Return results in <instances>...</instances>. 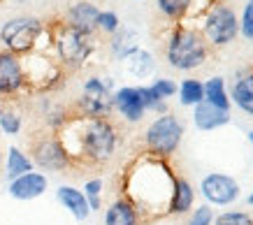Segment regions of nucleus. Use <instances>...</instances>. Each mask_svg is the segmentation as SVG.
<instances>
[{
	"instance_id": "obj_13",
	"label": "nucleus",
	"mask_w": 253,
	"mask_h": 225,
	"mask_svg": "<svg viewBox=\"0 0 253 225\" xmlns=\"http://www.w3.org/2000/svg\"><path fill=\"white\" fill-rule=\"evenodd\" d=\"M112 105H114V109L128 121V123H139L146 114L144 102H142V95H139L137 86L116 88L114 95H112Z\"/></svg>"
},
{
	"instance_id": "obj_27",
	"label": "nucleus",
	"mask_w": 253,
	"mask_h": 225,
	"mask_svg": "<svg viewBox=\"0 0 253 225\" xmlns=\"http://www.w3.org/2000/svg\"><path fill=\"white\" fill-rule=\"evenodd\" d=\"M139 95H142V102H144V109L146 112H156V114H168V102L161 100L158 95L151 91V86H137Z\"/></svg>"
},
{
	"instance_id": "obj_16",
	"label": "nucleus",
	"mask_w": 253,
	"mask_h": 225,
	"mask_svg": "<svg viewBox=\"0 0 253 225\" xmlns=\"http://www.w3.org/2000/svg\"><path fill=\"white\" fill-rule=\"evenodd\" d=\"M193 123L198 130H216V128H223V125L230 123V112H223V109L202 100L200 105L193 107Z\"/></svg>"
},
{
	"instance_id": "obj_5",
	"label": "nucleus",
	"mask_w": 253,
	"mask_h": 225,
	"mask_svg": "<svg viewBox=\"0 0 253 225\" xmlns=\"http://www.w3.org/2000/svg\"><path fill=\"white\" fill-rule=\"evenodd\" d=\"M46 35V26L38 16H14L2 24L0 42L2 49L12 51L14 56H28L40 49V39Z\"/></svg>"
},
{
	"instance_id": "obj_37",
	"label": "nucleus",
	"mask_w": 253,
	"mask_h": 225,
	"mask_svg": "<svg viewBox=\"0 0 253 225\" xmlns=\"http://www.w3.org/2000/svg\"><path fill=\"white\" fill-rule=\"evenodd\" d=\"M0 170H2V160H0Z\"/></svg>"
},
{
	"instance_id": "obj_34",
	"label": "nucleus",
	"mask_w": 253,
	"mask_h": 225,
	"mask_svg": "<svg viewBox=\"0 0 253 225\" xmlns=\"http://www.w3.org/2000/svg\"><path fill=\"white\" fill-rule=\"evenodd\" d=\"M211 223H214V211H211L209 204H202V207L195 209V214L191 216V223L188 225H211Z\"/></svg>"
},
{
	"instance_id": "obj_14",
	"label": "nucleus",
	"mask_w": 253,
	"mask_h": 225,
	"mask_svg": "<svg viewBox=\"0 0 253 225\" xmlns=\"http://www.w3.org/2000/svg\"><path fill=\"white\" fill-rule=\"evenodd\" d=\"M98 14L100 9L88 2V0H79L75 5H70L63 14V21L72 28H77L79 33H86V35H95L98 33Z\"/></svg>"
},
{
	"instance_id": "obj_38",
	"label": "nucleus",
	"mask_w": 253,
	"mask_h": 225,
	"mask_svg": "<svg viewBox=\"0 0 253 225\" xmlns=\"http://www.w3.org/2000/svg\"><path fill=\"white\" fill-rule=\"evenodd\" d=\"M211 2H221V0H211Z\"/></svg>"
},
{
	"instance_id": "obj_36",
	"label": "nucleus",
	"mask_w": 253,
	"mask_h": 225,
	"mask_svg": "<svg viewBox=\"0 0 253 225\" xmlns=\"http://www.w3.org/2000/svg\"><path fill=\"white\" fill-rule=\"evenodd\" d=\"M249 204H253V193H251V197H249Z\"/></svg>"
},
{
	"instance_id": "obj_23",
	"label": "nucleus",
	"mask_w": 253,
	"mask_h": 225,
	"mask_svg": "<svg viewBox=\"0 0 253 225\" xmlns=\"http://www.w3.org/2000/svg\"><path fill=\"white\" fill-rule=\"evenodd\" d=\"M35 170V165H33L31 155H26L19 147H9L7 151V165H5V177L7 181H14L19 179L21 174H28V172Z\"/></svg>"
},
{
	"instance_id": "obj_39",
	"label": "nucleus",
	"mask_w": 253,
	"mask_h": 225,
	"mask_svg": "<svg viewBox=\"0 0 253 225\" xmlns=\"http://www.w3.org/2000/svg\"><path fill=\"white\" fill-rule=\"evenodd\" d=\"M0 114H2V107H0Z\"/></svg>"
},
{
	"instance_id": "obj_24",
	"label": "nucleus",
	"mask_w": 253,
	"mask_h": 225,
	"mask_svg": "<svg viewBox=\"0 0 253 225\" xmlns=\"http://www.w3.org/2000/svg\"><path fill=\"white\" fill-rule=\"evenodd\" d=\"M205 102L223 109V112H230V95L225 91V79L211 77L209 81H205Z\"/></svg>"
},
{
	"instance_id": "obj_6",
	"label": "nucleus",
	"mask_w": 253,
	"mask_h": 225,
	"mask_svg": "<svg viewBox=\"0 0 253 225\" xmlns=\"http://www.w3.org/2000/svg\"><path fill=\"white\" fill-rule=\"evenodd\" d=\"M184 137V125L174 114H163L146 128L144 132V151L168 160L172 153H176V149L181 144Z\"/></svg>"
},
{
	"instance_id": "obj_9",
	"label": "nucleus",
	"mask_w": 253,
	"mask_h": 225,
	"mask_svg": "<svg viewBox=\"0 0 253 225\" xmlns=\"http://www.w3.org/2000/svg\"><path fill=\"white\" fill-rule=\"evenodd\" d=\"M23 75H26V88L28 91H54L63 81V68L58 65L56 58L42 54V51H33V54L23 56Z\"/></svg>"
},
{
	"instance_id": "obj_4",
	"label": "nucleus",
	"mask_w": 253,
	"mask_h": 225,
	"mask_svg": "<svg viewBox=\"0 0 253 225\" xmlns=\"http://www.w3.org/2000/svg\"><path fill=\"white\" fill-rule=\"evenodd\" d=\"M209 56V44L205 38L200 35V31L188 28L184 24H176L168 35L165 42V58L174 70L188 72L195 70L200 65H205Z\"/></svg>"
},
{
	"instance_id": "obj_7",
	"label": "nucleus",
	"mask_w": 253,
	"mask_h": 225,
	"mask_svg": "<svg viewBox=\"0 0 253 225\" xmlns=\"http://www.w3.org/2000/svg\"><path fill=\"white\" fill-rule=\"evenodd\" d=\"M112 95H114V81L109 77H88L75 105V114L84 118H109V114L114 112Z\"/></svg>"
},
{
	"instance_id": "obj_3",
	"label": "nucleus",
	"mask_w": 253,
	"mask_h": 225,
	"mask_svg": "<svg viewBox=\"0 0 253 225\" xmlns=\"http://www.w3.org/2000/svg\"><path fill=\"white\" fill-rule=\"evenodd\" d=\"M46 38L51 42L56 61H58V65L63 70H79V68H84L86 61L95 51L93 35L79 33L77 28L65 24L63 19L54 21L51 26H46Z\"/></svg>"
},
{
	"instance_id": "obj_40",
	"label": "nucleus",
	"mask_w": 253,
	"mask_h": 225,
	"mask_svg": "<svg viewBox=\"0 0 253 225\" xmlns=\"http://www.w3.org/2000/svg\"><path fill=\"white\" fill-rule=\"evenodd\" d=\"M79 225H84V223H79Z\"/></svg>"
},
{
	"instance_id": "obj_21",
	"label": "nucleus",
	"mask_w": 253,
	"mask_h": 225,
	"mask_svg": "<svg viewBox=\"0 0 253 225\" xmlns=\"http://www.w3.org/2000/svg\"><path fill=\"white\" fill-rule=\"evenodd\" d=\"M109 49H112L114 58L126 61L132 51H137L139 49V33L135 31V28H126V26H121V28L112 35V39H109Z\"/></svg>"
},
{
	"instance_id": "obj_28",
	"label": "nucleus",
	"mask_w": 253,
	"mask_h": 225,
	"mask_svg": "<svg viewBox=\"0 0 253 225\" xmlns=\"http://www.w3.org/2000/svg\"><path fill=\"white\" fill-rule=\"evenodd\" d=\"M84 197L88 202V209L91 211H100L102 207V179H91L84 184Z\"/></svg>"
},
{
	"instance_id": "obj_26",
	"label": "nucleus",
	"mask_w": 253,
	"mask_h": 225,
	"mask_svg": "<svg viewBox=\"0 0 253 225\" xmlns=\"http://www.w3.org/2000/svg\"><path fill=\"white\" fill-rule=\"evenodd\" d=\"M176 93H179V102L184 107H195V105H200L205 100V84L200 79H184L179 84Z\"/></svg>"
},
{
	"instance_id": "obj_12",
	"label": "nucleus",
	"mask_w": 253,
	"mask_h": 225,
	"mask_svg": "<svg viewBox=\"0 0 253 225\" xmlns=\"http://www.w3.org/2000/svg\"><path fill=\"white\" fill-rule=\"evenodd\" d=\"M200 190L205 195V200L211 202V204H218V207L232 204L239 197V184L228 174H221V172L207 174L200 184Z\"/></svg>"
},
{
	"instance_id": "obj_22",
	"label": "nucleus",
	"mask_w": 253,
	"mask_h": 225,
	"mask_svg": "<svg viewBox=\"0 0 253 225\" xmlns=\"http://www.w3.org/2000/svg\"><path fill=\"white\" fill-rule=\"evenodd\" d=\"M123 65H126V70L130 72L135 79H146L151 72L156 70L154 54L146 51V49H142V47H139L137 51H132V54L123 61Z\"/></svg>"
},
{
	"instance_id": "obj_15",
	"label": "nucleus",
	"mask_w": 253,
	"mask_h": 225,
	"mask_svg": "<svg viewBox=\"0 0 253 225\" xmlns=\"http://www.w3.org/2000/svg\"><path fill=\"white\" fill-rule=\"evenodd\" d=\"M46 188H49V179L42 172H35V170L28 172V174H21L14 181H9V195L21 202L35 200L40 195H44Z\"/></svg>"
},
{
	"instance_id": "obj_29",
	"label": "nucleus",
	"mask_w": 253,
	"mask_h": 225,
	"mask_svg": "<svg viewBox=\"0 0 253 225\" xmlns=\"http://www.w3.org/2000/svg\"><path fill=\"white\" fill-rule=\"evenodd\" d=\"M21 116L16 114V112H12V109H2V114H0V130L5 132V135H9V137H14V135H19L21 132Z\"/></svg>"
},
{
	"instance_id": "obj_18",
	"label": "nucleus",
	"mask_w": 253,
	"mask_h": 225,
	"mask_svg": "<svg viewBox=\"0 0 253 225\" xmlns=\"http://www.w3.org/2000/svg\"><path fill=\"white\" fill-rule=\"evenodd\" d=\"M56 200L61 202L77 221H86V218L91 216V209H88V202H86L84 193L77 190L75 186H61L56 190Z\"/></svg>"
},
{
	"instance_id": "obj_2",
	"label": "nucleus",
	"mask_w": 253,
	"mask_h": 225,
	"mask_svg": "<svg viewBox=\"0 0 253 225\" xmlns=\"http://www.w3.org/2000/svg\"><path fill=\"white\" fill-rule=\"evenodd\" d=\"M65 153L77 165H105L119 144L116 125L109 118H84L70 114L68 123L56 132Z\"/></svg>"
},
{
	"instance_id": "obj_35",
	"label": "nucleus",
	"mask_w": 253,
	"mask_h": 225,
	"mask_svg": "<svg viewBox=\"0 0 253 225\" xmlns=\"http://www.w3.org/2000/svg\"><path fill=\"white\" fill-rule=\"evenodd\" d=\"M249 140H251V144H253V130H251V132H249Z\"/></svg>"
},
{
	"instance_id": "obj_20",
	"label": "nucleus",
	"mask_w": 253,
	"mask_h": 225,
	"mask_svg": "<svg viewBox=\"0 0 253 225\" xmlns=\"http://www.w3.org/2000/svg\"><path fill=\"white\" fill-rule=\"evenodd\" d=\"M232 102L244 114L253 116V68L244 70L232 84Z\"/></svg>"
},
{
	"instance_id": "obj_33",
	"label": "nucleus",
	"mask_w": 253,
	"mask_h": 225,
	"mask_svg": "<svg viewBox=\"0 0 253 225\" xmlns=\"http://www.w3.org/2000/svg\"><path fill=\"white\" fill-rule=\"evenodd\" d=\"M151 91H154L161 100L168 102V98H172V95L179 91V86H176V81H172V79H156L154 84H151Z\"/></svg>"
},
{
	"instance_id": "obj_10",
	"label": "nucleus",
	"mask_w": 253,
	"mask_h": 225,
	"mask_svg": "<svg viewBox=\"0 0 253 225\" xmlns=\"http://www.w3.org/2000/svg\"><path fill=\"white\" fill-rule=\"evenodd\" d=\"M31 160L33 165H38L42 170L49 172H65L72 167V160L70 155L65 153L61 140L56 132H49V135H38L35 140L31 142Z\"/></svg>"
},
{
	"instance_id": "obj_32",
	"label": "nucleus",
	"mask_w": 253,
	"mask_h": 225,
	"mask_svg": "<svg viewBox=\"0 0 253 225\" xmlns=\"http://www.w3.org/2000/svg\"><path fill=\"white\" fill-rule=\"evenodd\" d=\"M239 33H242V38L253 42V0L246 2L244 12H242V19H239Z\"/></svg>"
},
{
	"instance_id": "obj_30",
	"label": "nucleus",
	"mask_w": 253,
	"mask_h": 225,
	"mask_svg": "<svg viewBox=\"0 0 253 225\" xmlns=\"http://www.w3.org/2000/svg\"><path fill=\"white\" fill-rule=\"evenodd\" d=\"M121 28V19L116 12L112 9H100L98 14V31L100 33H107V35H114L116 31Z\"/></svg>"
},
{
	"instance_id": "obj_1",
	"label": "nucleus",
	"mask_w": 253,
	"mask_h": 225,
	"mask_svg": "<svg viewBox=\"0 0 253 225\" xmlns=\"http://www.w3.org/2000/svg\"><path fill=\"white\" fill-rule=\"evenodd\" d=\"M174 172L168 165V160L146 153L139 155L137 160L123 174V195L132 207L137 209L139 221H156L168 216L169 197L174 188Z\"/></svg>"
},
{
	"instance_id": "obj_19",
	"label": "nucleus",
	"mask_w": 253,
	"mask_h": 225,
	"mask_svg": "<svg viewBox=\"0 0 253 225\" xmlns=\"http://www.w3.org/2000/svg\"><path fill=\"white\" fill-rule=\"evenodd\" d=\"M139 214L132 207V202L126 197H116L105 211V225H139Z\"/></svg>"
},
{
	"instance_id": "obj_11",
	"label": "nucleus",
	"mask_w": 253,
	"mask_h": 225,
	"mask_svg": "<svg viewBox=\"0 0 253 225\" xmlns=\"http://www.w3.org/2000/svg\"><path fill=\"white\" fill-rule=\"evenodd\" d=\"M26 91L23 63L7 49H0V98H14Z\"/></svg>"
},
{
	"instance_id": "obj_31",
	"label": "nucleus",
	"mask_w": 253,
	"mask_h": 225,
	"mask_svg": "<svg viewBox=\"0 0 253 225\" xmlns=\"http://www.w3.org/2000/svg\"><path fill=\"white\" fill-rule=\"evenodd\" d=\"M216 225H253V216L244 211H225L216 216Z\"/></svg>"
},
{
	"instance_id": "obj_17",
	"label": "nucleus",
	"mask_w": 253,
	"mask_h": 225,
	"mask_svg": "<svg viewBox=\"0 0 253 225\" xmlns=\"http://www.w3.org/2000/svg\"><path fill=\"white\" fill-rule=\"evenodd\" d=\"M193 200H195V190H193L191 181L184 177H174V188H172V197H169L168 216H184L193 209Z\"/></svg>"
},
{
	"instance_id": "obj_25",
	"label": "nucleus",
	"mask_w": 253,
	"mask_h": 225,
	"mask_svg": "<svg viewBox=\"0 0 253 225\" xmlns=\"http://www.w3.org/2000/svg\"><path fill=\"white\" fill-rule=\"evenodd\" d=\"M156 5H158V12H161L165 19L179 24V21H184L186 16L193 12L195 0H156Z\"/></svg>"
},
{
	"instance_id": "obj_8",
	"label": "nucleus",
	"mask_w": 253,
	"mask_h": 225,
	"mask_svg": "<svg viewBox=\"0 0 253 225\" xmlns=\"http://www.w3.org/2000/svg\"><path fill=\"white\" fill-rule=\"evenodd\" d=\"M237 33H239V19L232 7L223 5V2H214L205 12L200 35L205 38L209 47H228L232 39L237 38Z\"/></svg>"
}]
</instances>
